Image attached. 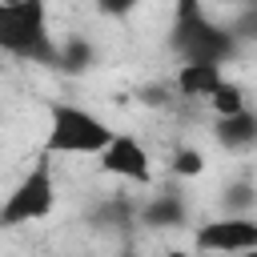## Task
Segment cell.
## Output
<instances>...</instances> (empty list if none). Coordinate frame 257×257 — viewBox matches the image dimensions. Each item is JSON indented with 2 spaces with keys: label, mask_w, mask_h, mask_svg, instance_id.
<instances>
[{
  "label": "cell",
  "mask_w": 257,
  "mask_h": 257,
  "mask_svg": "<svg viewBox=\"0 0 257 257\" xmlns=\"http://www.w3.org/2000/svg\"><path fill=\"white\" fill-rule=\"evenodd\" d=\"M0 52L32 64H56L44 0H0Z\"/></svg>",
  "instance_id": "1"
},
{
  "label": "cell",
  "mask_w": 257,
  "mask_h": 257,
  "mask_svg": "<svg viewBox=\"0 0 257 257\" xmlns=\"http://www.w3.org/2000/svg\"><path fill=\"white\" fill-rule=\"evenodd\" d=\"M169 44L181 60H209V64H225L229 56H237V36L229 28H221L217 20L205 16L201 0H177V16H173V32Z\"/></svg>",
  "instance_id": "2"
},
{
  "label": "cell",
  "mask_w": 257,
  "mask_h": 257,
  "mask_svg": "<svg viewBox=\"0 0 257 257\" xmlns=\"http://www.w3.org/2000/svg\"><path fill=\"white\" fill-rule=\"evenodd\" d=\"M112 128L92 116L88 108L80 104H48V141H44V153H84V157H96L104 145H108Z\"/></svg>",
  "instance_id": "3"
},
{
  "label": "cell",
  "mask_w": 257,
  "mask_h": 257,
  "mask_svg": "<svg viewBox=\"0 0 257 257\" xmlns=\"http://www.w3.org/2000/svg\"><path fill=\"white\" fill-rule=\"evenodd\" d=\"M56 205V181H52V161L48 153L16 181V189L4 197L0 205V229H12V225H28V221H40L48 217Z\"/></svg>",
  "instance_id": "4"
},
{
  "label": "cell",
  "mask_w": 257,
  "mask_h": 257,
  "mask_svg": "<svg viewBox=\"0 0 257 257\" xmlns=\"http://www.w3.org/2000/svg\"><path fill=\"white\" fill-rule=\"evenodd\" d=\"M193 245L201 253H249L257 249V221L253 217H225V221H209L197 229Z\"/></svg>",
  "instance_id": "5"
},
{
  "label": "cell",
  "mask_w": 257,
  "mask_h": 257,
  "mask_svg": "<svg viewBox=\"0 0 257 257\" xmlns=\"http://www.w3.org/2000/svg\"><path fill=\"white\" fill-rule=\"evenodd\" d=\"M96 157H100V169L108 177H124V181H137V185H149V177H153V165H149L145 145L137 137H128V133H112L108 145Z\"/></svg>",
  "instance_id": "6"
},
{
  "label": "cell",
  "mask_w": 257,
  "mask_h": 257,
  "mask_svg": "<svg viewBox=\"0 0 257 257\" xmlns=\"http://www.w3.org/2000/svg\"><path fill=\"white\" fill-rule=\"evenodd\" d=\"M221 80H225V76H221V64H209V60H181L177 92H181V96H209Z\"/></svg>",
  "instance_id": "7"
},
{
  "label": "cell",
  "mask_w": 257,
  "mask_h": 257,
  "mask_svg": "<svg viewBox=\"0 0 257 257\" xmlns=\"http://www.w3.org/2000/svg\"><path fill=\"white\" fill-rule=\"evenodd\" d=\"M217 141L225 149H249L257 141V116L249 108H237V112L217 116Z\"/></svg>",
  "instance_id": "8"
},
{
  "label": "cell",
  "mask_w": 257,
  "mask_h": 257,
  "mask_svg": "<svg viewBox=\"0 0 257 257\" xmlns=\"http://www.w3.org/2000/svg\"><path fill=\"white\" fill-rule=\"evenodd\" d=\"M145 225H185V201L177 193H161L153 205L141 209Z\"/></svg>",
  "instance_id": "9"
},
{
  "label": "cell",
  "mask_w": 257,
  "mask_h": 257,
  "mask_svg": "<svg viewBox=\"0 0 257 257\" xmlns=\"http://www.w3.org/2000/svg\"><path fill=\"white\" fill-rule=\"evenodd\" d=\"M88 64H92V44L80 40V36H72V40H64V48H56V64L52 68H60L68 76H80Z\"/></svg>",
  "instance_id": "10"
},
{
  "label": "cell",
  "mask_w": 257,
  "mask_h": 257,
  "mask_svg": "<svg viewBox=\"0 0 257 257\" xmlns=\"http://www.w3.org/2000/svg\"><path fill=\"white\" fill-rule=\"evenodd\" d=\"M209 104L217 108V116H225V112H237V108H245V92H241V84H233V80H221V84L209 92Z\"/></svg>",
  "instance_id": "11"
},
{
  "label": "cell",
  "mask_w": 257,
  "mask_h": 257,
  "mask_svg": "<svg viewBox=\"0 0 257 257\" xmlns=\"http://www.w3.org/2000/svg\"><path fill=\"white\" fill-rule=\"evenodd\" d=\"M173 169H177L181 177H197V173L205 169V157H201L197 149H181V153H177V161H173Z\"/></svg>",
  "instance_id": "12"
},
{
  "label": "cell",
  "mask_w": 257,
  "mask_h": 257,
  "mask_svg": "<svg viewBox=\"0 0 257 257\" xmlns=\"http://www.w3.org/2000/svg\"><path fill=\"white\" fill-rule=\"evenodd\" d=\"M133 213H137V209H133L128 201H112V205L96 209L92 217H96V221H116V225H128V221H133Z\"/></svg>",
  "instance_id": "13"
},
{
  "label": "cell",
  "mask_w": 257,
  "mask_h": 257,
  "mask_svg": "<svg viewBox=\"0 0 257 257\" xmlns=\"http://www.w3.org/2000/svg\"><path fill=\"white\" fill-rule=\"evenodd\" d=\"M249 205H253V185L249 181H241L225 193V209H249Z\"/></svg>",
  "instance_id": "14"
},
{
  "label": "cell",
  "mask_w": 257,
  "mask_h": 257,
  "mask_svg": "<svg viewBox=\"0 0 257 257\" xmlns=\"http://www.w3.org/2000/svg\"><path fill=\"white\" fill-rule=\"evenodd\" d=\"M137 4H141V0H96V8H100L104 16H128Z\"/></svg>",
  "instance_id": "15"
},
{
  "label": "cell",
  "mask_w": 257,
  "mask_h": 257,
  "mask_svg": "<svg viewBox=\"0 0 257 257\" xmlns=\"http://www.w3.org/2000/svg\"><path fill=\"white\" fill-rule=\"evenodd\" d=\"M145 104H165V88H145Z\"/></svg>",
  "instance_id": "16"
},
{
  "label": "cell",
  "mask_w": 257,
  "mask_h": 257,
  "mask_svg": "<svg viewBox=\"0 0 257 257\" xmlns=\"http://www.w3.org/2000/svg\"><path fill=\"white\" fill-rule=\"evenodd\" d=\"M241 4H257V0H241Z\"/></svg>",
  "instance_id": "17"
}]
</instances>
